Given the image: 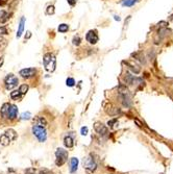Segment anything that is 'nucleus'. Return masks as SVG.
<instances>
[{"label": "nucleus", "mask_w": 173, "mask_h": 174, "mask_svg": "<svg viewBox=\"0 0 173 174\" xmlns=\"http://www.w3.org/2000/svg\"><path fill=\"white\" fill-rule=\"evenodd\" d=\"M124 81H125V83H127V85L134 86V85H138V83H142L143 79L134 76V75L129 74V73H126V74L124 75Z\"/></svg>", "instance_id": "obj_8"}, {"label": "nucleus", "mask_w": 173, "mask_h": 174, "mask_svg": "<svg viewBox=\"0 0 173 174\" xmlns=\"http://www.w3.org/2000/svg\"><path fill=\"white\" fill-rule=\"evenodd\" d=\"M24 25H25V18L22 17L19 23V29H18V32H17V38H20V37L22 36L23 30H24Z\"/></svg>", "instance_id": "obj_19"}, {"label": "nucleus", "mask_w": 173, "mask_h": 174, "mask_svg": "<svg viewBox=\"0 0 173 174\" xmlns=\"http://www.w3.org/2000/svg\"><path fill=\"white\" fill-rule=\"evenodd\" d=\"M87 134H88V127H81V135L85 136Z\"/></svg>", "instance_id": "obj_35"}, {"label": "nucleus", "mask_w": 173, "mask_h": 174, "mask_svg": "<svg viewBox=\"0 0 173 174\" xmlns=\"http://www.w3.org/2000/svg\"><path fill=\"white\" fill-rule=\"evenodd\" d=\"M94 129H95V132L98 135H100L101 137H107V135H109V129L107 128V126L103 125L100 122H96V123L94 124Z\"/></svg>", "instance_id": "obj_9"}, {"label": "nucleus", "mask_w": 173, "mask_h": 174, "mask_svg": "<svg viewBox=\"0 0 173 174\" xmlns=\"http://www.w3.org/2000/svg\"><path fill=\"white\" fill-rule=\"evenodd\" d=\"M3 65V57H0V67Z\"/></svg>", "instance_id": "obj_40"}, {"label": "nucleus", "mask_w": 173, "mask_h": 174, "mask_svg": "<svg viewBox=\"0 0 173 174\" xmlns=\"http://www.w3.org/2000/svg\"><path fill=\"white\" fill-rule=\"evenodd\" d=\"M167 23L166 22H160V23H158V26H160V27H167Z\"/></svg>", "instance_id": "obj_38"}, {"label": "nucleus", "mask_w": 173, "mask_h": 174, "mask_svg": "<svg viewBox=\"0 0 173 174\" xmlns=\"http://www.w3.org/2000/svg\"><path fill=\"white\" fill-rule=\"evenodd\" d=\"M58 30L60 32H67L69 30V25L68 24H65V23H63V24H61L60 26H58Z\"/></svg>", "instance_id": "obj_25"}, {"label": "nucleus", "mask_w": 173, "mask_h": 174, "mask_svg": "<svg viewBox=\"0 0 173 174\" xmlns=\"http://www.w3.org/2000/svg\"><path fill=\"white\" fill-rule=\"evenodd\" d=\"M9 103H4L2 106H1V110H0V115H1V117L5 118V119H7V110H9Z\"/></svg>", "instance_id": "obj_20"}, {"label": "nucleus", "mask_w": 173, "mask_h": 174, "mask_svg": "<svg viewBox=\"0 0 173 174\" xmlns=\"http://www.w3.org/2000/svg\"><path fill=\"white\" fill-rule=\"evenodd\" d=\"M77 167H78V159H77L76 157H72L70 161V172L71 173H74V172L77 170Z\"/></svg>", "instance_id": "obj_16"}, {"label": "nucleus", "mask_w": 173, "mask_h": 174, "mask_svg": "<svg viewBox=\"0 0 173 174\" xmlns=\"http://www.w3.org/2000/svg\"><path fill=\"white\" fill-rule=\"evenodd\" d=\"M26 34H27V36H25V39H29L30 37H31V32L30 31H27Z\"/></svg>", "instance_id": "obj_39"}, {"label": "nucleus", "mask_w": 173, "mask_h": 174, "mask_svg": "<svg viewBox=\"0 0 173 174\" xmlns=\"http://www.w3.org/2000/svg\"><path fill=\"white\" fill-rule=\"evenodd\" d=\"M28 89H29V87H28V85H22V86H20L19 91H20V93H21L22 95H24V94L27 93Z\"/></svg>", "instance_id": "obj_26"}, {"label": "nucleus", "mask_w": 173, "mask_h": 174, "mask_svg": "<svg viewBox=\"0 0 173 174\" xmlns=\"http://www.w3.org/2000/svg\"><path fill=\"white\" fill-rule=\"evenodd\" d=\"M119 99H120V102L125 107H129L131 105V100L129 95H128V93H119Z\"/></svg>", "instance_id": "obj_11"}, {"label": "nucleus", "mask_w": 173, "mask_h": 174, "mask_svg": "<svg viewBox=\"0 0 173 174\" xmlns=\"http://www.w3.org/2000/svg\"><path fill=\"white\" fill-rule=\"evenodd\" d=\"M55 156H56L55 165L61 167V166L64 165L67 162V159H68V151L65 150V149H63V148H58L55 151Z\"/></svg>", "instance_id": "obj_3"}, {"label": "nucleus", "mask_w": 173, "mask_h": 174, "mask_svg": "<svg viewBox=\"0 0 173 174\" xmlns=\"http://www.w3.org/2000/svg\"><path fill=\"white\" fill-rule=\"evenodd\" d=\"M9 18H11V17H9V14L5 11L0 12V23H5V22L9 20Z\"/></svg>", "instance_id": "obj_24"}, {"label": "nucleus", "mask_w": 173, "mask_h": 174, "mask_svg": "<svg viewBox=\"0 0 173 174\" xmlns=\"http://www.w3.org/2000/svg\"><path fill=\"white\" fill-rule=\"evenodd\" d=\"M43 63H44V66H45V69L47 71L53 72L55 70L56 60H55V56L52 53H46L44 55V57H43Z\"/></svg>", "instance_id": "obj_1"}, {"label": "nucleus", "mask_w": 173, "mask_h": 174, "mask_svg": "<svg viewBox=\"0 0 173 174\" xmlns=\"http://www.w3.org/2000/svg\"><path fill=\"white\" fill-rule=\"evenodd\" d=\"M105 112H107L109 115H112V116L121 114V110L116 107V106H114L113 104H107V105L105 106Z\"/></svg>", "instance_id": "obj_14"}, {"label": "nucleus", "mask_w": 173, "mask_h": 174, "mask_svg": "<svg viewBox=\"0 0 173 174\" xmlns=\"http://www.w3.org/2000/svg\"><path fill=\"white\" fill-rule=\"evenodd\" d=\"M4 34H7V29L5 26H0V37L4 36Z\"/></svg>", "instance_id": "obj_32"}, {"label": "nucleus", "mask_w": 173, "mask_h": 174, "mask_svg": "<svg viewBox=\"0 0 173 174\" xmlns=\"http://www.w3.org/2000/svg\"><path fill=\"white\" fill-rule=\"evenodd\" d=\"M17 139V132L14 129H7L2 136H0V144L7 146L11 142Z\"/></svg>", "instance_id": "obj_2"}, {"label": "nucleus", "mask_w": 173, "mask_h": 174, "mask_svg": "<svg viewBox=\"0 0 173 174\" xmlns=\"http://www.w3.org/2000/svg\"><path fill=\"white\" fill-rule=\"evenodd\" d=\"M30 117H31V115H30V113H23V114L21 115V119L22 120H28L30 119Z\"/></svg>", "instance_id": "obj_31"}, {"label": "nucleus", "mask_w": 173, "mask_h": 174, "mask_svg": "<svg viewBox=\"0 0 173 174\" xmlns=\"http://www.w3.org/2000/svg\"><path fill=\"white\" fill-rule=\"evenodd\" d=\"M55 10H54V5H48L47 10H46V14L47 15H53Z\"/></svg>", "instance_id": "obj_29"}, {"label": "nucleus", "mask_w": 173, "mask_h": 174, "mask_svg": "<svg viewBox=\"0 0 173 174\" xmlns=\"http://www.w3.org/2000/svg\"><path fill=\"white\" fill-rule=\"evenodd\" d=\"M148 57H149L150 61L154 60V57H155V52H154L153 49H151V51H149V53H148Z\"/></svg>", "instance_id": "obj_33"}, {"label": "nucleus", "mask_w": 173, "mask_h": 174, "mask_svg": "<svg viewBox=\"0 0 173 174\" xmlns=\"http://www.w3.org/2000/svg\"><path fill=\"white\" fill-rule=\"evenodd\" d=\"M64 144L67 148H72V147L74 146V140H73L72 137L67 136V137H65V139H64Z\"/></svg>", "instance_id": "obj_18"}, {"label": "nucleus", "mask_w": 173, "mask_h": 174, "mask_svg": "<svg viewBox=\"0 0 173 174\" xmlns=\"http://www.w3.org/2000/svg\"><path fill=\"white\" fill-rule=\"evenodd\" d=\"M115 20H118V21H119V20H120V18L118 17V16H115Z\"/></svg>", "instance_id": "obj_41"}, {"label": "nucleus", "mask_w": 173, "mask_h": 174, "mask_svg": "<svg viewBox=\"0 0 173 174\" xmlns=\"http://www.w3.org/2000/svg\"><path fill=\"white\" fill-rule=\"evenodd\" d=\"M131 56L135 57L136 60L139 61V62L141 63V64H143V65H145V64H146L145 56H144V55L142 54L141 52H135V53H133V54H131Z\"/></svg>", "instance_id": "obj_17"}, {"label": "nucleus", "mask_w": 173, "mask_h": 174, "mask_svg": "<svg viewBox=\"0 0 173 174\" xmlns=\"http://www.w3.org/2000/svg\"><path fill=\"white\" fill-rule=\"evenodd\" d=\"M25 174H36L34 173V169H27L25 172Z\"/></svg>", "instance_id": "obj_37"}, {"label": "nucleus", "mask_w": 173, "mask_h": 174, "mask_svg": "<svg viewBox=\"0 0 173 174\" xmlns=\"http://www.w3.org/2000/svg\"><path fill=\"white\" fill-rule=\"evenodd\" d=\"M68 1V3L71 5V7H73V5L76 4V0H67Z\"/></svg>", "instance_id": "obj_36"}, {"label": "nucleus", "mask_w": 173, "mask_h": 174, "mask_svg": "<svg viewBox=\"0 0 173 174\" xmlns=\"http://www.w3.org/2000/svg\"><path fill=\"white\" fill-rule=\"evenodd\" d=\"M169 32H170V30H169L167 27H160V29L158 30V34H156L155 39H154V44L155 45L161 44L163 39H164Z\"/></svg>", "instance_id": "obj_7"}, {"label": "nucleus", "mask_w": 173, "mask_h": 174, "mask_svg": "<svg viewBox=\"0 0 173 174\" xmlns=\"http://www.w3.org/2000/svg\"><path fill=\"white\" fill-rule=\"evenodd\" d=\"M66 83H67V86H68V87H73V86L75 85L74 78H72V77H68V78H67V80H66Z\"/></svg>", "instance_id": "obj_30"}, {"label": "nucleus", "mask_w": 173, "mask_h": 174, "mask_svg": "<svg viewBox=\"0 0 173 174\" xmlns=\"http://www.w3.org/2000/svg\"><path fill=\"white\" fill-rule=\"evenodd\" d=\"M19 83V79L15 76L14 74H9L4 78V85L5 89L7 90H12L14 88H16Z\"/></svg>", "instance_id": "obj_5"}, {"label": "nucleus", "mask_w": 173, "mask_h": 174, "mask_svg": "<svg viewBox=\"0 0 173 174\" xmlns=\"http://www.w3.org/2000/svg\"><path fill=\"white\" fill-rule=\"evenodd\" d=\"M85 39H87V41L90 44L94 45L98 42V34H97V32L95 30H90V31H88L87 36H85Z\"/></svg>", "instance_id": "obj_12"}, {"label": "nucleus", "mask_w": 173, "mask_h": 174, "mask_svg": "<svg viewBox=\"0 0 173 174\" xmlns=\"http://www.w3.org/2000/svg\"><path fill=\"white\" fill-rule=\"evenodd\" d=\"M140 0H121V4L123 7H134Z\"/></svg>", "instance_id": "obj_21"}, {"label": "nucleus", "mask_w": 173, "mask_h": 174, "mask_svg": "<svg viewBox=\"0 0 173 174\" xmlns=\"http://www.w3.org/2000/svg\"><path fill=\"white\" fill-rule=\"evenodd\" d=\"M22 96H23V95L20 93L19 90H15V91H13L11 93V98L13 100H21Z\"/></svg>", "instance_id": "obj_23"}, {"label": "nucleus", "mask_w": 173, "mask_h": 174, "mask_svg": "<svg viewBox=\"0 0 173 174\" xmlns=\"http://www.w3.org/2000/svg\"><path fill=\"white\" fill-rule=\"evenodd\" d=\"M7 40L5 39H3V38H1L0 37V51H2L3 49L7 47Z\"/></svg>", "instance_id": "obj_28"}, {"label": "nucleus", "mask_w": 173, "mask_h": 174, "mask_svg": "<svg viewBox=\"0 0 173 174\" xmlns=\"http://www.w3.org/2000/svg\"><path fill=\"white\" fill-rule=\"evenodd\" d=\"M17 114H18V108L15 104H9V110H7V119L14 120L17 118Z\"/></svg>", "instance_id": "obj_13"}, {"label": "nucleus", "mask_w": 173, "mask_h": 174, "mask_svg": "<svg viewBox=\"0 0 173 174\" xmlns=\"http://www.w3.org/2000/svg\"><path fill=\"white\" fill-rule=\"evenodd\" d=\"M117 122H118V119H116V118H115V119H112V120H109V121L107 122V125H109V126H111V127H113V126H114V124H116V123H117Z\"/></svg>", "instance_id": "obj_34"}, {"label": "nucleus", "mask_w": 173, "mask_h": 174, "mask_svg": "<svg viewBox=\"0 0 173 174\" xmlns=\"http://www.w3.org/2000/svg\"><path fill=\"white\" fill-rule=\"evenodd\" d=\"M19 74L21 75L23 78H31V77H34V75L36 74V69L34 68H27V69H22V70H20Z\"/></svg>", "instance_id": "obj_10"}, {"label": "nucleus", "mask_w": 173, "mask_h": 174, "mask_svg": "<svg viewBox=\"0 0 173 174\" xmlns=\"http://www.w3.org/2000/svg\"><path fill=\"white\" fill-rule=\"evenodd\" d=\"M32 134L36 137V139L40 142H45L46 139H47V132H46V129L43 126L34 125L32 126Z\"/></svg>", "instance_id": "obj_4"}, {"label": "nucleus", "mask_w": 173, "mask_h": 174, "mask_svg": "<svg viewBox=\"0 0 173 174\" xmlns=\"http://www.w3.org/2000/svg\"><path fill=\"white\" fill-rule=\"evenodd\" d=\"M72 43L73 45H75V46H79L81 43V39L79 36H74L73 37V40H72Z\"/></svg>", "instance_id": "obj_27"}, {"label": "nucleus", "mask_w": 173, "mask_h": 174, "mask_svg": "<svg viewBox=\"0 0 173 174\" xmlns=\"http://www.w3.org/2000/svg\"><path fill=\"white\" fill-rule=\"evenodd\" d=\"M83 167L85 168L87 171H89L90 173H93V172L96 170L97 164H96L95 159H93L92 156H88V157H85V159H83Z\"/></svg>", "instance_id": "obj_6"}, {"label": "nucleus", "mask_w": 173, "mask_h": 174, "mask_svg": "<svg viewBox=\"0 0 173 174\" xmlns=\"http://www.w3.org/2000/svg\"><path fill=\"white\" fill-rule=\"evenodd\" d=\"M124 64L126 65V66H128V68L131 69V71H133L135 74H139L140 73V71H141V69H140V67H138V66H135V65H131V64H129L128 62H124Z\"/></svg>", "instance_id": "obj_22"}, {"label": "nucleus", "mask_w": 173, "mask_h": 174, "mask_svg": "<svg viewBox=\"0 0 173 174\" xmlns=\"http://www.w3.org/2000/svg\"><path fill=\"white\" fill-rule=\"evenodd\" d=\"M34 125H38V126H43L45 127L47 125V121H46L45 118L41 117V116H36L34 119Z\"/></svg>", "instance_id": "obj_15"}]
</instances>
